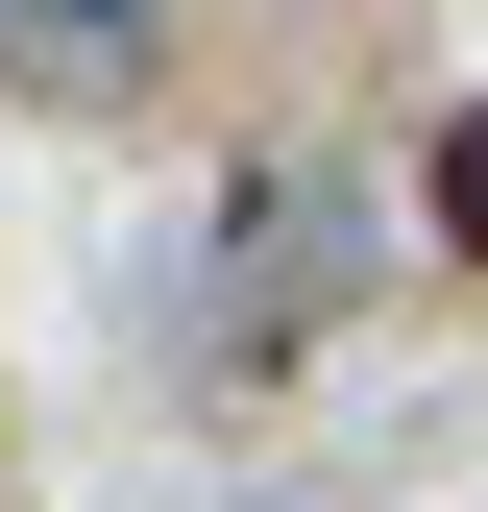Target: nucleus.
I'll return each instance as SVG.
<instances>
[{
	"label": "nucleus",
	"instance_id": "obj_3",
	"mask_svg": "<svg viewBox=\"0 0 488 512\" xmlns=\"http://www.w3.org/2000/svg\"><path fill=\"white\" fill-rule=\"evenodd\" d=\"M440 244H464V269H488V98L440 122Z\"/></svg>",
	"mask_w": 488,
	"mask_h": 512
},
{
	"label": "nucleus",
	"instance_id": "obj_2",
	"mask_svg": "<svg viewBox=\"0 0 488 512\" xmlns=\"http://www.w3.org/2000/svg\"><path fill=\"white\" fill-rule=\"evenodd\" d=\"M147 49H171V0H0V98H25V122L147 98Z\"/></svg>",
	"mask_w": 488,
	"mask_h": 512
},
{
	"label": "nucleus",
	"instance_id": "obj_1",
	"mask_svg": "<svg viewBox=\"0 0 488 512\" xmlns=\"http://www.w3.org/2000/svg\"><path fill=\"white\" fill-rule=\"evenodd\" d=\"M342 269H366V196H342V171H244V196H220V293L171 317V342H196V366H269L293 317H342Z\"/></svg>",
	"mask_w": 488,
	"mask_h": 512
}]
</instances>
